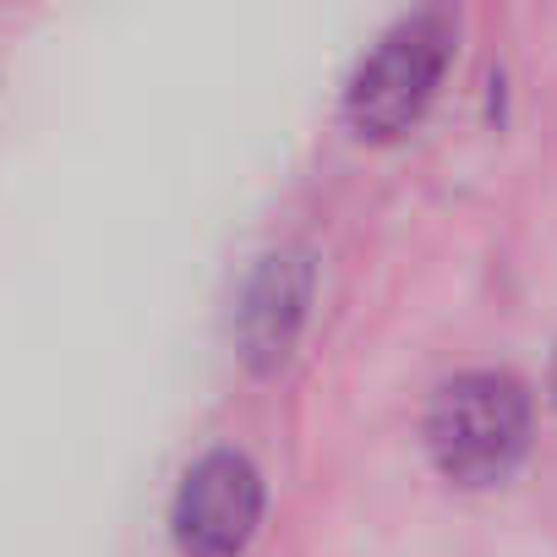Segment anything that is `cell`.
I'll use <instances>...</instances> for the list:
<instances>
[{"mask_svg": "<svg viewBox=\"0 0 557 557\" xmlns=\"http://www.w3.org/2000/svg\"><path fill=\"white\" fill-rule=\"evenodd\" d=\"M535 405L513 372L475 367L448 377L426 405V454L443 481L454 486H497L530 454Z\"/></svg>", "mask_w": 557, "mask_h": 557, "instance_id": "obj_1", "label": "cell"}, {"mask_svg": "<svg viewBox=\"0 0 557 557\" xmlns=\"http://www.w3.org/2000/svg\"><path fill=\"white\" fill-rule=\"evenodd\" d=\"M459 50V17L443 7H421L399 17L350 72L345 88V121L361 143H394L405 137L426 104L437 99V83Z\"/></svg>", "mask_w": 557, "mask_h": 557, "instance_id": "obj_2", "label": "cell"}, {"mask_svg": "<svg viewBox=\"0 0 557 557\" xmlns=\"http://www.w3.org/2000/svg\"><path fill=\"white\" fill-rule=\"evenodd\" d=\"M262 470L240 448L202 454L170 503V535L181 557H240L262 524Z\"/></svg>", "mask_w": 557, "mask_h": 557, "instance_id": "obj_3", "label": "cell"}, {"mask_svg": "<svg viewBox=\"0 0 557 557\" xmlns=\"http://www.w3.org/2000/svg\"><path fill=\"white\" fill-rule=\"evenodd\" d=\"M318 296V262L307 246H273L251 262L235 301V350L251 372H278L290 361Z\"/></svg>", "mask_w": 557, "mask_h": 557, "instance_id": "obj_4", "label": "cell"}, {"mask_svg": "<svg viewBox=\"0 0 557 557\" xmlns=\"http://www.w3.org/2000/svg\"><path fill=\"white\" fill-rule=\"evenodd\" d=\"M546 394H552V405H557V350H552V372H546Z\"/></svg>", "mask_w": 557, "mask_h": 557, "instance_id": "obj_5", "label": "cell"}]
</instances>
